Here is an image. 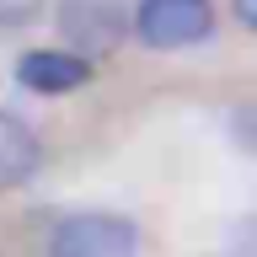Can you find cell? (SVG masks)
<instances>
[{
  "mask_svg": "<svg viewBox=\"0 0 257 257\" xmlns=\"http://www.w3.org/2000/svg\"><path fill=\"white\" fill-rule=\"evenodd\" d=\"M214 32V0H134V38L156 54L198 48Z\"/></svg>",
  "mask_w": 257,
  "mask_h": 257,
  "instance_id": "obj_1",
  "label": "cell"
},
{
  "mask_svg": "<svg viewBox=\"0 0 257 257\" xmlns=\"http://www.w3.org/2000/svg\"><path fill=\"white\" fill-rule=\"evenodd\" d=\"M140 252V230L128 214L107 209H86V214H64L48 236V257H134Z\"/></svg>",
  "mask_w": 257,
  "mask_h": 257,
  "instance_id": "obj_2",
  "label": "cell"
},
{
  "mask_svg": "<svg viewBox=\"0 0 257 257\" xmlns=\"http://www.w3.org/2000/svg\"><path fill=\"white\" fill-rule=\"evenodd\" d=\"M16 80L38 96H70L91 86V54L80 48H32L16 59Z\"/></svg>",
  "mask_w": 257,
  "mask_h": 257,
  "instance_id": "obj_3",
  "label": "cell"
},
{
  "mask_svg": "<svg viewBox=\"0 0 257 257\" xmlns=\"http://www.w3.org/2000/svg\"><path fill=\"white\" fill-rule=\"evenodd\" d=\"M59 32L80 54H107L123 38V11H118V0H64L59 6Z\"/></svg>",
  "mask_w": 257,
  "mask_h": 257,
  "instance_id": "obj_4",
  "label": "cell"
},
{
  "mask_svg": "<svg viewBox=\"0 0 257 257\" xmlns=\"http://www.w3.org/2000/svg\"><path fill=\"white\" fill-rule=\"evenodd\" d=\"M38 166H43V145H38L32 123L0 107V193L27 188L38 177Z\"/></svg>",
  "mask_w": 257,
  "mask_h": 257,
  "instance_id": "obj_5",
  "label": "cell"
},
{
  "mask_svg": "<svg viewBox=\"0 0 257 257\" xmlns=\"http://www.w3.org/2000/svg\"><path fill=\"white\" fill-rule=\"evenodd\" d=\"M43 11V0H0V27H27Z\"/></svg>",
  "mask_w": 257,
  "mask_h": 257,
  "instance_id": "obj_6",
  "label": "cell"
},
{
  "mask_svg": "<svg viewBox=\"0 0 257 257\" xmlns=\"http://www.w3.org/2000/svg\"><path fill=\"white\" fill-rule=\"evenodd\" d=\"M230 6H236V22L246 32H257V0H230Z\"/></svg>",
  "mask_w": 257,
  "mask_h": 257,
  "instance_id": "obj_7",
  "label": "cell"
},
{
  "mask_svg": "<svg viewBox=\"0 0 257 257\" xmlns=\"http://www.w3.org/2000/svg\"><path fill=\"white\" fill-rule=\"evenodd\" d=\"M241 246L257 257V214H246V225H241Z\"/></svg>",
  "mask_w": 257,
  "mask_h": 257,
  "instance_id": "obj_8",
  "label": "cell"
}]
</instances>
